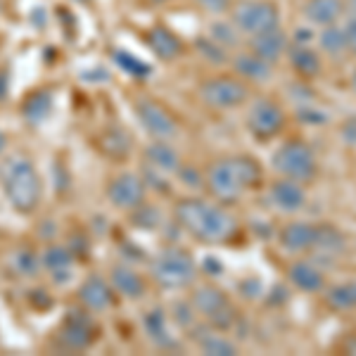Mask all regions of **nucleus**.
I'll return each instance as SVG.
<instances>
[{"mask_svg": "<svg viewBox=\"0 0 356 356\" xmlns=\"http://www.w3.org/2000/svg\"><path fill=\"white\" fill-rule=\"evenodd\" d=\"M176 223L197 243L219 245L228 243L238 233V221L221 204L207 202V200L186 197L176 204Z\"/></svg>", "mask_w": 356, "mask_h": 356, "instance_id": "1", "label": "nucleus"}, {"mask_svg": "<svg viewBox=\"0 0 356 356\" xmlns=\"http://www.w3.org/2000/svg\"><path fill=\"white\" fill-rule=\"evenodd\" d=\"M0 188L17 214H33L41 207L43 183L36 166L24 154H13L0 164Z\"/></svg>", "mask_w": 356, "mask_h": 356, "instance_id": "2", "label": "nucleus"}, {"mask_svg": "<svg viewBox=\"0 0 356 356\" xmlns=\"http://www.w3.org/2000/svg\"><path fill=\"white\" fill-rule=\"evenodd\" d=\"M261 181V166L257 159L235 154V157L219 159L207 171V188L216 200L223 202H235L245 191L259 186Z\"/></svg>", "mask_w": 356, "mask_h": 356, "instance_id": "3", "label": "nucleus"}, {"mask_svg": "<svg viewBox=\"0 0 356 356\" xmlns=\"http://www.w3.org/2000/svg\"><path fill=\"white\" fill-rule=\"evenodd\" d=\"M154 285L162 290H183L195 283L197 278V266L188 250L183 247H166L152 259L150 266Z\"/></svg>", "mask_w": 356, "mask_h": 356, "instance_id": "4", "label": "nucleus"}, {"mask_svg": "<svg viewBox=\"0 0 356 356\" xmlns=\"http://www.w3.org/2000/svg\"><path fill=\"white\" fill-rule=\"evenodd\" d=\"M231 22L243 36L252 38L280 26V10L273 0H240L231 5Z\"/></svg>", "mask_w": 356, "mask_h": 356, "instance_id": "5", "label": "nucleus"}, {"mask_svg": "<svg viewBox=\"0 0 356 356\" xmlns=\"http://www.w3.org/2000/svg\"><path fill=\"white\" fill-rule=\"evenodd\" d=\"M200 100L211 110H235L245 105L250 97V86L240 76H228V74H216L200 83L197 88Z\"/></svg>", "mask_w": 356, "mask_h": 356, "instance_id": "6", "label": "nucleus"}, {"mask_svg": "<svg viewBox=\"0 0 356 356\" xmlns=\"http://www.w3.org/2000/svg\"><path fill=\"white\" fill-rule=\"evenodd\" d=\"M271 164L283 178H292V181L300 183H309L318 171L312 147L300 140L285 143L283 147H278L271 157Z\"/></svg>", "mask_w": 356, "mask_h": 356, "instance_id": "7", "label": "nucleus"}, {"mask_svg": "<svg viewBox=\"0 0 356 356\" xmlns=\"http://www.w3.org/2000/svg\"><path fill=\"white\" fill-rule=\"evenodd\" d=\"M193 309L207 318V323L216 330H228L235 321V312L228 302L226 292L214 288V285H200L193 290Z\"/></svg>", "mask_w": 356, "mask_h": 356, "instance_id": "8", "label": "nucleus"}, {"mask_svg": "<svg viewBox=\"0 0 356 356\" xmlns=\"http://www.w3.org/2000/svg\"><path fill=\"white\" fill-rule=\"evenodd\" d=\"M285 129V112L280 110L278 102L259 97L252 102L247 110V131L257 138V140H271Z\"/></svg>", "mask_w": 356, "mask_h": 356, "instance_id": "9", "label": "nucleus"}, {"mask_svg": "<svg viewBox=\"0 0 356 356\" xmlns=\"http://www.w3.org/2000/svg\"><path fill=\"white\" fill-rule=\"evenodd\" d=\"M145 195H147L145 181L138 174H134V171L117 174L110 181V186H107V200L119 211H138L145 204Z\"/></svg>", "mask_w": 356, "mask_h": 356, "instance_id": "10", "label": "nucleus"}, {"mask_svg": "<svg viewBox=\"0 0 356 356\" xmlns=\"http://www.w3.org/2000/svg\"><path fill=\"white\" fill-rule=\"evenodd\" d=\"M136 117L143 129L154 140H171L178 134V124L164 105H159L152 97H138L136 100Z\"/></svg>", "mask_w": 356, "mask_h": 356, "instance_id": "11", "label": "nucleus"}, {"mask_svg": "<svg viewBox=\"0 0 356 356\" xmlns=\"http://www.w3.org/2000/svg\"><path fill=\"white\" fill-rule=\"evenodd\" d=\"M60 340L67 349L83 352L97 340V325L90 318V312H76L67 314L65 323L60 325Z\"/></svg>", "mask_w": 356, "mask_h": 356, "instance_id": "12", "label": "nucleus"}, {"mask_svg": "<svg viewBox=\"0 0 356 356\" xmlns=\"http://www.w3.org/2000/svg\"><path fill=\"white\" fill-rule=\"evenodd\" d=\"M114 288L110 280H105L102 275H88L81 285H79V302L86 312L90 314H102L107 309H112L114 304Z\"/></svg>", "mask_w": 356, "mask_h": 356, "instance_id": "13", "label": "nucleus"}, {"mask_svg": "<svg viewBox=\"0 0 356 356\" xmlns=\"http://www.w3.org/2000/svg\"><path fill=\"white\" fill-rule=\"evenodd\" d=\"M143 41L150 48V53L162 62H174L183 55V41L174 29L164 24H154L145 31Z\"/></svg>", "mask_w": 356, "mask_h": 356, "instance_id": "14", "label": "nucleus"}, {"mask_svg": "<svg viewBox=\"0 0 356 356\" xmlns=\"http://www.w3.org/2000/svg\"><path fill=\"white\" fill-rule=\"evenodd\" d=\"M271 202L275 209L285 211V214H295L307 204V193H304L300 181H292V178H278L271 183Z\"/></svg>", "mask_w": 356, "mask_h": 356, "instance_id": "15", "label": "nucleus"}, {"mask_svg": "<svg viewBox=\"0 0 356 356\" xmlns=\"http://www.w3.org/2000/svg\"><path fill=\"white\" fill-rule=\"evenodd\" d=\"M288 45H290V38L280 26L271 29V31L257 33V36L250 38V50H252V53L259 55L261 60L271 62V65H273V62H278L280 57L288 53Z\"/></svg>", "mask_w": 356, "mask_h": 356, "instance_id": "16", "label": "nucleus"}, {"mask_svg": "<svg viewBox=\"0 0 356 356\" xmlns=\"http://www.w3.org/2000/svg\"><path fill=\"white\" fill-rule=\"evenodd\" d=\"M316 233H318V226H312V223L304 221H292L285 228H280L278 240L285 252L300 254V252H309L314 247Z\"/></svg>", "mask_w": 356, "mask_h": 356, "instance_id": "17", "label": "nucleus"}, {"mask_svg": "<svg viewBox=\"0 0 356 356\" xmlns=\"http://www.w3.org/2000/svg\"><path fill=\"white\" fill-rule=\"evenodd\" d=\"M110 283L117 295L126 297V300H143L147 292V283L140 273L134 271L131 266H124V264H117L110 271Z\"/></svg>", "mask_w": 356, "mask_h": 356, "instance_id": "18", "label": "nucleus"}, {"mask_svg": "<svg viewBox=\"0 0 356 356\" xmlns=\"http://www.w3.org/2000/svg\"><path fill=\"white\" fill-rule=\"evenodd\" d=\"M143 330L150 337V342L157 344L159 349H178V342L169 325V316H166L162 309H150V312H145V316H143Z\"/></svg>", "mask_w": 356, "mask_h": 356, "instance_id": "19", "label": "nucleus"}, {"mask_svg": "<svg viewBox=\"0 0 356 356\" xmlns=\"http://www.w3.org/2000/svg\"><path fill=\"white\" fill-rule=\"evenodd\" d=\"M145 162L159 174H176L181 169V157L169 140H154L145 147Z\"/></svg>", "mask_w": 356, "mask_h": 356, "instance_id": "20", "label": "nucleus"}, {"mask_svg": "<svg viewBox=\"0 0 356 356\" xmlns=\"http://www.w3.org/2000/svg\"><path fill=\"white\" fill-rule=\"evenodd\" d=\"M233 69H235V74L243 79V81H257V83L268 81V79H271V74H273L271 62L261 60V57L254 55L252 50L235 55L233 57Z\"/></svg>", "mask_w": 356, "mask_h": 356, "instance_id": "21", "label": "nucleus"}, {"mask_svg": "<svg viewBox=\"0 0 356 356\" xmlns=\"http://www.w3.org/2000/svg\"><path fill=\"white\" fill-rule=\"evenodd\" d=\"M288 60L290 67L300 74L302 79H316L321 74V55L309 48L307 43H290L288 45Z\"/></svg>", "mask_w": 356, "mask_h": 356, "instance_id": "22", "label": "nucleus"}, {"mask_svg": "<svg viewBox=\"0 0 356 356\" xmlns=\"http://www.w3.org/2000/svg\"><path fill=\"white\" fill-rule=\"evenodd\" d=\"M302 13L316 26H330L337 24V19L344 15V8L342 0H307Z\"/></svg>", "mask_w": 356, "mask_h": 356, "instance_id": "23", "label": "nucleus"}, {"mask_svg": "<svg viewBox=\"0 0 356 356\" xmlns=\"http://www.w3.org/2000/svg\"><path fill=\"white\" fill-rule=\"evenodd\" d=\"M288 278H290V283L302 292H318V290H323V285H325L323 271H318L312 261H295L288 268Z\"/></svg>", "mask_w": 356, "mask_h": 356, "instance_id": "24", "label": "nucleus"}, {"mask_svg": "<svg viewBox=\"0 0 356 356\" xmlns=\"http://www.w3.org/2000/svg\"><path fill=\"white\" fill-rule=\"evenodd\" d=\"M41 264H43L45 268H48L50 273L55 275V280H60V283H65V280L74 271V257H72V252H67L65 247H57V245L48 247V250L43 252Z\"/></svg>", "mask_w": 356, "mask_h": 356, "instance_id": "25", "label": "nucleus"}, {"mask_svg": "<svg viewBox=\"0 0 356 356\" xmlns=\"http://www.w3.org/2000/svg\"><path fill=\"white\" fill-rule=\"evenodd\" d=\"M318 45H321V50H323V55L332 57V60H340L344 53H349L344 26H337V24L323 26V31H321V36H318Z\"/></svg>", "mask_w": 356, "mask_h": 356, "instance_id": "26", "label": "nucleus"}, {"mask_svg": "<svg viewBox=\"0 0 356 356\" xmlns=\"http://www.w3.org/2000/svg\"><path fill=\"white\" fill-rule=\"evenodd\" d=\"M312 250H318L325 259H332L335 254H340L344 250V240L342 235L335 231L332 226H318V233H316V243Z\"/></svg>", "mask_w": 356, "mask_h": 356, "instance_id": "27", "label": "nucleus"}, {"mask_svg": "<svg viewBox=\"0 0 356 356\" xmlns=\"http://www.w3.org/2000/svg\"><path fill=\"white\" fill-rule=\"evenodd\" d=\"M112 60H114V65L122 69L124 74H129V76L147 79V76L152 74V67L147 65V62H143L140 57L126 53L124 48H117V50H114V53H112Z\"/></svg>", "mask_w": 356, "mask_h": 356, "instance_id": "28", "label": "nucleus"}, {"mask_svg": "<svg viewBox=\"0 0 356 356\" xmlns=\"http://www.w3.org/2000/svg\"><path fill=\"white\" fill-rule=\"evenodd\" d=\"M325 302H328V307L335 309V312H349V309H354L356 307V283H344V285L330 288L328 295H325Z\"/></svg>", "mask_w": 356, "mask_h": 356, "instance_id": "29", "label": "nucleus"}, {"mask_svg": "<svg viewBox=\"0 0 356 356\" xmlns=\"http://www.w3.org/2000/svg\"><path fill=\"white\" fill-rule=\"evenodd\" d=\"M207 36L211 38L214 43H219L221 48L231 50L240 45V31L235 29L233 22H211L209 24V33Z\"/></svg>", "mask_w": 356, "mask_h": 356, "instance_id": "30", "label": "nucleus"}, {"mask_svg": "<svg viewBox=\"0 0 356 356\" xmlns=\"http://www.w3.org/2000/svg\"><path fill=\"white\" fill-rule=\"evenodd\" d=\"M197 342H200V349H202L204 354H214V356H233V354H238L235 344L231 340H226V337L216 335V332H209V335L197 337Z\"/></svg>", "mask_w": 356, "mask_h": 356, "instance_id": "31", "label": "nucleus"}, {"mask_svg": "<svg viewBox=\"0 0 356 356\" xmlns=\"http://www.w3.org/2000/svg\"><path fill=\"white\" fill-rule=\"evenodd\" d=\"M195 48H197V53L204 57V60H209L211 65H226L231 57H228V50L221 48L219 43H214L209 36L207 38H197L195 41Z\"/></svg>", "mask_w": 356, "mask_h": 356, "instance_id": "32", "label": "nucleus"}, {"mask_svg": "<svg viewBox=\"0 0 356 356\" xmlns=\"http://www.w3.org/2000/svg\"><path fill=\"white\" fill-rule=\"evenodd\" d=\"M297 119L307 126H321L328 122V114L318 110V107H314L312 102H302V105H297Z\"/></svg>", "mask_w": 356, "mask_h": 356, "instance_id": "33", "label": "nucleus"}, {"mask_svg": "<svg viewBox=\"0 0 356 356\" xmlns=\"http://www.w3.org/2000/svg\"><path fill=\"white\" fill-rule=\"evenodd\" d=\"M197 5L204 10V13H211V15H223L231 10V0H197Z\"/></svg>", "mask_w": 356, "mask_h": 356, "instance_id": "34", "label": "nucleus"}, {"mask_svg": "<svg viewBox=\"0 0 356 356\" xmlns=\"http://www.w3.org/2000/svg\"><path fill=\"white\" fill-rule=\"evenodd\" d=\"M344 33H347V48H349V53L356 55V15L349 17V22L344 24Z\"/></svg>", "mask_w": 356, "mask_h": 356, "instance_id": "35", "label": "nucleus"}, {"mask_svg": "<svg viewBox=\"0 0 356 356\" xmlns=\"http://www.w3.org/2000/svg\"><path fill=\"white\" fill-rule=\"evenodd\" d=\"M342 136H344V140H347L349 145H356V122H354V119L347 126H344Z\"/></svg>", "mask_w": 356, "mask_h": 356, "instance_id": "36", "label": "nucleus"}, {"mask_svg": "<svg viewBox=\"0 0 356 356\" xmlns=\"http://www.w3.org/2000/svg\"><path fill=\"white\" fill-rule=\"evenodd\" d=\"M295 43H309V41H312V29H307V26H304V29H295Z\"/></svg>", "mask_w": 356, "mask_h": 356, "instance_id": "37", "label": "nucleus"}, {"mask_svg": "<svg viewBox=\"0 0 356 356\" xmlns=\"http://www.w3.org/2000/svg\"><path fill=\"white\" fill-rule=\"evenodd\" d=\"M342 8L349 17L356 15V0H342Z\"/></svg>", "mask_w": 356, "mask_h": 356, "instance_id": "38", "label": "nucleus"}, {"mask_svg": "<svg viewBox=\"0 0 356 356\" xmlns=\"http://www.w3.org/2000/svg\"><path fill=\"white\" fill-rule=\"evenodd\" d=\"M344 352H347V354H356V337H352V340L344 344Z\"/></svg>", "mask_w": 356, "mask_h": 356, "instance_id": "39", "label": "nucleus"}, {"mask_svg": "<svg viewBox=\"0 0 356 356\" xmlns=\"http://www.w3.org/2000/svg\"><path fill=\"white\" fill-rule=\"evenodd\" d=\"M5 143H8V138H5V134H3V131H0V152L5 150Z\"/></svg>", "mask_w": 356, "mask_h": 356, "instance_id": "40", "label": "nucleus"}, {"mask_svg": "<svg viewBox=\"0 0 356 356\" xmlns=\"http://www.w3.org/2000/svg\"><path fill=\"white\" fill-rule=\"evenodd\" d=\"M352 88L356 90V69H354V74H352Z\"/></svg>", "mask_w": 356, "mask_h": 356, "instance_id": "41", "label": "nucleus"}, {"mask_svg": "<svg viewBox=\"0 0 356 356\" xmlns=\"http://www.w3.org/2000/svg\"><path fill=\"white\" fill-rule=\"evenodd\" d=\"M154 3H171V0H154Z\"/></svg>", "mask_w": 356, "mask_h": 356, "instance_id": "42", "label": "nucleus"}]
</instances>
